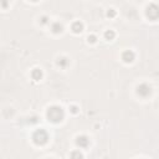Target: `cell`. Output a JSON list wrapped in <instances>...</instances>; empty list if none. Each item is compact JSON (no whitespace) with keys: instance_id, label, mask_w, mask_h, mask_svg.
<instances>
[{"instance_id":"6da1fadb","label":"cell","mask_w":159,"mask_h":159,"mask_svg":"<svg viewBox=\"0 0 159 159\" xmlns=\"http://www.w3.org/2000/svg\"><path fill=\"white\" fill-rule=\"evenodd\" d=\"M47 117L52 122H60L63 118V112L60 107H51L47 112Z\"/></svg>"},{"instance_id":"7a4b0ae2","label":"cell","mask_w":159,"mask_h":159,"mask_svg":"<svg viewBox=\"0 0 159 159\" xmlns=\"http://www.w3.org/2000/svg\"><path fill=\"white\" fill-rule=\"evenodd\" d=\"M47 140V133L43 130V129H40V130H36L35 134H34V142L36 144H43L46 143Z\"/></svg>"},{"instance_id":"3957f363","label":"cell","mask_w":159,"mask_h":159,"mask_svg":"<svg viewBox=\"0 0 159 159\" xmlns=\"http://www.w3.org/2000/svg\"><path fill=\"white\" fill-rule=\"evenodd\" d=\"M150 93V87L148 84H140L138 87V94H140L142 97H147Z\"/></svg>"},{"instance_id":"277c9868","label":"cell","mask_w":159,"mask_h":159,"mask_svg":"<svg viewBox=\"0 0 159 159\" xmlns=\"http://www.w3.org/2000/svg\"><path fill=\"white\" fill-rule=\"evenodd\" d=\"M133 58H134L133 52H130V51H125V52L123 53V60H124L125 62H130V61H133Z\"/></svg>"},{"instance_id":"5b68a950","label":"cell","mask_w":159,"mask_h":159,"mask_svg":"<svg viewBox=\"0 0 159 159\" xmlns=\"http://www.w3.org/2000/svg\"><path fill=\"white\" fill-rule=\"evenodd\" d=\"M77 144H78L80 147H87L88 139H87L86 137H78V138H77Z\"/></svg>"},{"instance_id":"8992f818","label":"cell","mask_w":159,"mask_h":159,"mask_svg":"<svg viewBox=\"0 0 159 159\" xmlns=\"http://www.w3.org/2000/svg\"><path fill=\"white\" fill-rule=\"evenodd\" d=\"M72 29H73L75 32H80V31L82 30V24H80V22H75Z\"/></svg>"},{"instance_id":"52a82bcc","label":"cell","mask_w":159,"mask_h":159,"mask_svg":"<svg viewBox=\"0 0 159 159\" xmlns=\"http://www.w3.org/2000/svg\"><path fill=\"white\" fill-rule=\"evenodd\" d=\"M32 77H34L35 80L40 78V77H41V71H40V70H35V71L32 72Z\"/></svg>"},{"instance_id":"ba28073f","label":"cell","mask_w":159,"mask_h":159,"mask_svg":"<svg viewBox=\"0 0 159 159\" xmlns=\"http://www.w3.org/2000/svg\"><path fill=\"white\" fill-rule=\"evenodd\" d=\"M71 157H72V159H81V158H82V154H81L80 152H73V153L71 154Z\"/></svg>"},{"instance_id":"9c48e42d","label":"cell","mask_w":159,"mask_h":159,"mask_svg":"<svg viewBox=\"0 0 159 159\" xmlns=\"http://www.w3.org/2000/svg\"><path fill=\"white\" fill-rule=\"evenodd\" d=\"M113 36H114V34H113L112 31H108V32H106V37H107V39H112Z\"/></svg>"}]
</instances>
